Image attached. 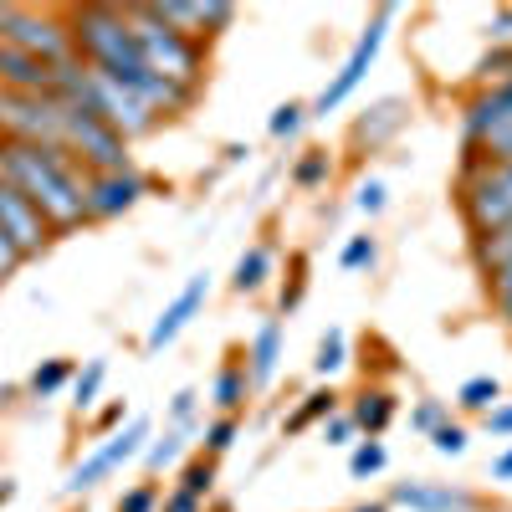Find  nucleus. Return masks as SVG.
I'll return each mask as SVG.
<instances>
[{
	"label": "nucleus",
	"instance_id": "nucleus-1",
	"mask_svg": "<svg viewBox=\"0 0 512 512\" xmlns=\"http://www.w3.org/2000/svg\"><path fill=\"white\" fill-rule=\"evenodd\" d=\"M0 180L16 185V190L41 210V216H47L52 231H72V226L88 221V210H82V185H88V169H82L67 149L0 139Z\"/></svg>",
	"mask_w": 512,
	"mask_h": 512
},
{
	"label": "nucleus",
	"instance_id": "nucleus-2",
	"mask_svg": "<svg viewBox=\"0 0 512 512\" xmlns=\"http://www.w3.org/2000/svg\"><path fill=\"white\" fill-rule=\"evenodd\" d=\"M67 31H72V57L108 77V82H123V88H144V52H139V36L128 26V11L123 6H72L67 11Z\"/></svg>",
	"mask_w": 512,
	"mask_h": 512
},
{
	"label": "nucleus",
	"instance_id": "nucleus-3",
	"mask_svg": "<svg viewBox=\"0 0 512 512\" xmlns=\"http://www.w3.org/2000/svg\"><path fill=\"white\" fill-rule=\"evenodd\" d=\"M128 11V26L139 36V52H144V67L164 82H175V88H190L200 93V77H205V47L180 31H169L164 21L149 16V6H123Z\"/></svg>",
	"mask_w": 512,
	"mask_h": 512
},
{
	"label": "nucleus",
	"instance_id": "nucleus-4",
	"mask_svg": "<svg viewBox=\"0 0 512 512\" xmlns=\"http://www.w3.org/2000/svg\"><path fill=\"white\" fill-rule=\"evenodd\" d=\"M0 47H16V52L41 57L52 67L77 62L67 11H36V6H16V0H0Z\"/></svg>",
	"mask_w": 512,
	"mask_h": 512
},
{
	"label": "nucleus",
	"instance_id": "nucleus-5",
	"mask_svg": "<svg viewBox=\"0 0 512 512\" xmlns=\"http://www.w3.org/2000/svg\"><path fill=\"white\" fill-rule=\"evenodd\" d=\"M456 200H461V221L472 236L507 226L512 221V164L466 169L461 185H456Z\"/></svg>",
	"mask_w": 512,
	"mask_h": 512
},
{
	"label": "nucleus",
	"instance_id": "nucleus-6",
	"mask_svg": "<svg viewBox=\"0 0 512 512\" xmlns=\"http://www.w3.org/2000/svg\"><path fill=\"white\" fill-rule=\"evenodd\" d=\"M62 149L88 169V175H113V169H134L128 164V139L113 134V128L98 113H77L67 108L62 118Z\"/></svg>",
	"mask_w": 512,
	"mask_h": 512
},
{
	"label": "nucleus",
	"instance_id": "nucleus-7",
	"mask_svg": "<svg viewBox=\"0 0 512 512\" xmlns=\"http://www.w3.org/2000/svg\"><path fill=\"white\" fill-rule=\"evenodd\" d=\"M390 21H395V11H390V6H379V11L369 16L364 36L354 41V52L344 57V67L333 72V82H328V88L313 98V108H308V113L328 118V113H338V108H344V103L354 98V88L364 82V72H369V67H374V57L384 52V36H390Z\"/></svg>",
	"mask_w": 512,
	"mask_h": 512
},
{
	"label": "nucleus",
	"instance_id": "nucleus-8",
	"mask_svg": "<svg viewBox=\"0 0 512 512\" xmlns=\"http://www.w3.org/2000/svg\"><path fill=\"white\" fill-rule=\"evenodd\" d=\"M62 118H67V103H57V98H31V93L0 88V139L62 149Z\"/></svg>",
	"mask_w": 512,
	"mask_h": 512
},
{
	"label": "nucleus",
	"instance_id": "nucleus-9",
	"mask_svg": "<svg viewBox=\"0 0 512 512\" xmlns=\"http://www.w3.org/2000/svg\"><path fill=\"white\" fill-rule=\"evenodd\" d=\"M149 441H154V420H149V415H134L118 436H108L93 456H82V461L72 466V472H67V492H72V497L93 492L103 477H113V472H118V466H128L134 456H144V446H149Z\"/></svg>",
	"mask_w": 512,
	"mask_h": 512
},
{
	"label": "nucleus",
	"instance_id": "nucleus-10",
	"mask_svg": "<svg viewBox=\"0 0 512 512\" xmlns=\"http://www.w3.org/2000/svg\"><path fill=\"white\" fill-rule=\"evenodd\" d=\"M149 16L164 21L169 31L200 41V47L210 36H221V31L236 26V6H231V0H159V6H149Z\"/></svg>",
	"mask_w": 512,
	"mask_h": 512
},
{
	"label": "nucleus",
	"instance_id": "nucleus-11",
	"mask_svg": "<svg viewBox=\"0 0 512 512\" xmlns=\"http://www.w3.org/2000/svg\"><path fill=\"white\" fill-rule=\"evenodd\" d=\"M149 195V180L139 169H113V175H88L82 185V210H88V221H118L128 216L139 200Z\"/></svg>",
	"mask_w": 512,
	"mask_h": 512
},
{
	"label": "nucleus",
	"instance_id": "nucleus-12",
	"mask_svg": "<svg viewBox=\"0 0 512 512\" xmlns=\"http://www.w3.org/2000/svg\"><path fill=\"white\" fill-rule=\"evenodd\" d=\"M0 231L11 236V246L26 256V262L47 251V246H52V236H57V231L47 226V216H41V210H36L16 185H6V180H0Z\"/></svg>",
	"mask_w": 512,
	"mask_h": 512
},
{
	"label": "nucleus",
	"instance_id": "nucleus-13",
	"mask_svg": "<svg viewBox=\"0 0 512 512\" xmlns=\"http://www.w3.org/2000/svg\"><path fill=\"white\" fill-rule=\"evenodd\" d=\"M205 297H210V272H195V277L180 287L175 303H169V308L149 323V333H144V349H149V354H164V349L175 344V338L195 323V313L205 308Z\"/></svg>",
	"mask_w": 512,
	"mask_h": 512
},
{
	"label": "nucleus",
	"instance_id": "nucleus-14",
	"mask_svg": "<svg viewBox=\"0 0 512 512\" xmlns=\"http://www.w3.org/2000/svg\"><path fill=\"white\" fill-rule=\"evenodd\" d=\"M390 507H410V512H477V492L451 487V482H395Z\"/></svg>",
	"mask_w": 512,
	"mask_h": 512
},
{
	"label": "nucleus",
	"instance_id": "nucleus-15",
	"mask_svg": "<svg viewBox=\"0 0 512 512\" xmlns=\"http://www.w3.org/2000/svg\"><path fill=\"white\" fill-rule=\"evenodd\" d=\"M0 88L31 93V98H57V67L41 57H26L16 47H0Z\"/></svg>",
	"mask_w": 512,
	"mask_h": 512
},
{
	"label": "nucleus",
	"instance_id": "nucleus-16",
	"mask_svg": "<svg viewBox=\"0 0 512 512\" xmlns=\"http://www.w3.org/2000/svg\"><path fill=\"white\" fill-rule=\"evenodd\" d=\"M282 364V318H262L251 333V349H246V374H251V390H267L277 379Z\"/></svg>",
	"mask_w": 512,
	"mask_h": 512
},
{
	"label": "nucleus",
	"instance_id": "nucleus-17",
	"mask_svg": "<svg viewBox=\"0 0 512 512\" xmlns=\"http://www.w3.org/2000/svg\"><path fill=\"white\" fill-rule=\"evenodd\" d=\"M349 415L359 425V441H379L384 431H390V420H395V395L379 390V384H364V390L349 400Z\"/></svg>",
	"mask_w": 512,
	"mask_h": 512
},
{
	"label": "nucleus",
	"instance_id": "nucleus-18",
	"mask_svg": "<svg viewBox=\"0 0 512 512\" xmlns=\"http://www.w3.org/2000/svg\"><path fill=\"white\" fill-rule=\"evenodd\" d=\"M497 118H512V77L492 82V88H477L461 103V134H477V128H487Z\"/></svg>",
	"mask_w": 512,
	"mask_h": 512
},
{
	"label": "nucleus",
	"instance_id": "nucleus-19",
	"mask_svg": "<svg viewBox=\"0 0 512 512\" xmlns=\"http://www.w3.org/2000/svg\"><path fill=\"white\" fill-rule=\"evenodd\" d=\"M482 164H512V118H497L477 134H466V169Z\"/></svg>",
	"mask_w": 512,
	"mask_h": 512
},
{
	"label": "nucleus",
	"instance_id": "nucleus-20",
	"mask_svg": "<svg viewBox=\"0 0 512 512\" xmlns=\"http://www.w3.org/2000/svg\"><path fill=\"white\" fill-rule=\"evenodd\" d=\"M251 395V374H246V354H231L221 369H216V384H210V405L221 415H236Z\"/></svg>",
	"mask_w": 512,
	"mask_h": 512
},
{
	"label": "nucleus",
	"instance_id": "nucleus-21",
	"mask_svg": "<svg viewBox=\"0 0 512 512\" xmlns=\"http://www.w3.org/2000/svg\"><path fill=\"white\" fill-rule=\"evenodd\" d=\"M190 441H195V425H164V436H154V441L144 446V466H149L154 477L169 472V466H180V461H185Z\"/></svg>",
	"mask_w": 512,
	"mask_h": 512
},
{
	"label": "nucleus",
	"instance_id": "nucleus-22",
	"mask_svg": "<svg viewBox=\"0 0 512 512\" xmlns=\"http://www.w3.org/2000/svg\"><path fill=\"white\" fill-rule=\"evenodd\" d=\"M338 410V395H333V384H328V390H308L303 400H297V410L282 420V431L287 436H303L308 431V425H323L328 415Z\"/></svg>",
	"mask_w": 512,
	"mask_h": 512
},
{
	"label": "nucleus",
	"instance_id": "nucleus-23",
	"mask_svg": "<svg viewBox=\"0 0 512 512\" xmlns=\"http://www.w3.org/2000/svg\"><path fill=\"white\" fill-rule=\"evenodd\" d=\"M267 277H272V246H246L241 256H236V272H231V287L236 292H262L267 287Z\"/></svg>",
	"mask_w": 512,
	"mask_h": 512
},
{
	"label": "nucleus",
	"instance_id": "nucleus-24",
	"mask_svg": "<svg viewBox=\"0 0 512 512\" xmlns=\"http://www.w3.org/2000/svg\"><path fill=\"white\" fill-rule=\"evenodd\" d=\"M77 379V364L72 359H47V364H36L31 369V379H26V395H36V400H52V395H62L67 384Z\"/></svg>",
	"mask_w": 512,
	"mask_h": 512
},
{
	"label": "nucleus",
	"instance_id": "nucleus-25",
	"mask_svg": "<svg viewBox=\"0 0 512 512\" xmlns=\"http://www.w3.org/2000/svg\"><path fill=\"white\" fill-rule=\"evenodd\" d=\"M472 256H477L482 277H487V272H497V267H507V262H512V221H507V226H497V231L472 236Z\"/></svg>",
	"mask_w": 512,
	"mask_h": 512
},
{
	"label": "nucleus",
	"instance_id": "nucleus-26",
	"mask_svg": "<svg viewBox=\"0 0 512 512\" xmlns=\"http://www.w3.org/2000/svg\"><path fill=\"white\" fill-rule=\"evenodd\" d=\"M492 405H502V384L492 374H472V379H461V390H456V410L466 415H487Z\"/></svg>",
	"mask_w": 512,
	"mask_h": 512
},
{
	"label": "nucleus",
	"instance_id": "nucleus-27",
	"mask_svg": "<svg viewBox=\"0 0 512 512\" xmlns=\"http://www.w3.org/2000/svg\"><path fill=\"white\" fill-rule=\"evenodd\" d=\"M400 123H405V103H400V98H384V103H379V108L354 128V134H359V139H369V144H379V139H390Z\"/></svg>",
	"mask_w": 512,
	"mask_h": 512
},
{
	"label": "nucleus",
	"instance_id": "nucleus-28",
	"mask_svg": "<svg viewBox=\"0 0 512 512\" xmlns=\"http://www.w3.org/2000/svg\"><path fill=\"white\" fill-rule=\"evenodd\" d=\"M103 379H108V364H103V359H88V364L77 369V379H72V410H77V415H88V410L98 405Z\"/></svg>",
	"mask_w": 512,
	"mask_h": 512
},
{
	"label": "nucleus",
	"instance_id": "nucleus-29",
	"mask_svg": "<svg viewBox=\"0 0 512 512\" xmlns=\"http://www.w3.org/2000/svg\"><path fill=\"white\" fill-rule=\"evenodd\" d=\"M349 364V338H344V328H328L323 338H318V354H313V374H323V379H333L338 369Z\"/></svg>",
	"mask_w": 512,
	"mask_h": 512
},
{
	"label": "nucleus",
	"instance_id": "nucleus-30",
	"mask_svg": "<svg viewBox=\"0 0 512 512\" xmlns=\"http://www.w3.org/2000/svg\"><path fill=\"white\" fill-rule=\"evenodd\" d=\"M328 175H333V154L328 149H308L303 159L292 164V185L297 190H318V185H328Z\"/></svg>",
	"mask_w": 512,
	"mask_h": 512
},
{
	"label": "nucleus",
	"instance_id": "nucleus-31",
	"mask_svg": "<svg viewBox=\"0 0 512 512\" xmlns=\"http://www.w3.org/2000/svg\"><path fill=\"white\" fill-rule=\"evenodd\" d=\"M175 487L205 502L210 492H216V461H210V456H190V461L180 466V482H175Z\"/></svg>",
	"mask_w": 512,
	"mask_h": 512
},
{
	"label": "nucleus",
	"instance_id": "nucleus-32",
	"mask_svg": "<svg viewBox=\"0 0 512 512\" xmlns=\"http://www.w3.org/2000/svg\"><path fill=\"white\" fill-rule=\"evenodd\" d=\"M236 436H241V420L236 415H216L205 425V441H200V456H210V461H221L231 446H236Z\"/></svg>",
	"mask_w": 512,
	"mask_h": 512
},
{
	"label": "nucleus",
	"instance_id": "nucleus-33",
	"mask_svg": "<svg viewBox=\"0 0 512 512\" xmlns=\"http://www.w3.org/2000/svg\"><path fill=\"white\" fill-rule=\"evenodd\" d=\"M384 466H390V451H384V441H354L349 451V477H379Z\"/></svg>",
	"mask_w": 512,
	"mask_h": 512
},
{
	"label": "nucleus",
	"instance_id": "nucleus-34",
	"mask_svg": "<svg viewBox=\"0 0 512 512\" xmlns=\"http://www.w3.org/2000/svg\"><path fill=\"white\" fill-rule=\"evenodd\" d=\"M487 297H492V313L502 318V328L512 333V262L487 272Z\"/></svg>",
	"mask_w": 512,
	"mask_h": 512
},
{
	"label": "nucleus",
	"instance_id": "nucleus-35",
	"mask_svg": "<svg viewBox=\"0 0 512 512\" xmlns=\"http://www.w3.org/2000/svg\"><path fill=\"white\" fill-rule=\"evenodd\" d=\"M374 256H379V246H374V236L364 231V236H349V241H344V251H338V267H344V272H364V267H374Z\"/></svg>",
	"mask_w": 512,
	"mask_h": 512
},
{
	"label": "nucleus",
	"instance_id": "nucleus-36",
	"mask_svg": "<svg viewBox=\"0 0 512 512\" xmlns=\"http://www.w3.org/2000/svg\"><path fill=\"white\" fill-rule=\"evenodd\" d=\"M303 118H308V103H282V108H272V118H267V134H272V139H292L297 128H303Z\"/></svg>",
	"mask_w": 512,
	"mask_h": 512
},
{
	"label": "nucleus",
	"instance_id": "nucleus-37",
	"mask_svg": "<svg viewBox=\"0 0 512 512\" xmlns=\"http://www.w3.org/2000/svg\"><path fill=\"white\" fill-rule=\"evenodd\" d=\"M323 441H328V446H354V441H359L354 415H349V410H333V415L323 420Z\"/></svg>",
	"mask_w": 512,
	"mask_h": 512
},
{
	"label": "nucleus",
	"instance_id": "nucleus-38",
	"mask_svg": "<svg viewBox=\"0 0 512 512\" xmlns=\"http://www.w3.org/2000/svg\"><path fill=\"white\" fill-rule=\"evenodd\" d=\"M384 205H390V190H384V180H364L359 190H354V210H359V216H379V210Z\"/></svg>",
	"mask_w": 512,
	"mask_h": 512
},
{
	"label": "nucleus",
	"instance_id": "nucleus-39",
	"mask_svg": "<svg viewBox=\"0 0 512 512\" xmlns=\"http://www.w3.org/2000/svg\"><path fill=\"white\" fill-rule=\"evenodd\" d=\"M466 441H472V436H466V425H456V420H446V425H436V431H431V446L441 456H466Z\"/></svg>",
	"mask_w": 512,
	"mask_h": 512
},
{
	"label": "nucleus",
	"instance_id": "nucleus-40",
	"mask_svg": "<svg viewBox=\"0 0 512 512\" xmlns=\"http://www.w3.org/2000/svg\"><path fill=\"white\" fill-rule=\"evenodd\" d=\"M451 420V410H446V400H420L415 410H410V425H415V431L420 436H431L436 431V425H446Z\"/></svg>",
	"mask_w": 512,
	"mask_h": 512
},
{
	"label": "nucleus",
	"instance_id": "nucleus-41",
	"mask_svg": "<svg viewBox=\"0 0 512 512\" xmlns=\"http://www.w3.org/2000/svg\"><path fill=\"white\" fill-rule=\"evenodd\" d=\"M118 512H159V487L154 482H139L118 497Z\"/></svg>",
	"mask_w": 512,
	"mask_h": 512
},
{
	"label": "nucleus",
	"instance_id": "nucleus-42",
	"mask_svg": "<svg viewBox=\"0 0 512 512\" xmlns=\"http://www.w3.org/2000/svg\"><path fill=\"white\" fill-rule=\"evenodd\" d=\"M195 400H200V390H190V384H185V390L169 400V425H195Z\"/></svg>",
	"mask_w": 512,
	"mask_h": 512
},
{
	"label": "nucleus",
	"instance_id": "nucleus-43",
	"mask_svg": "<svg viewBox=\"0 0 512 512\" xmlns=\"http://www.w3.org/2000/svg\"><path fill=\"white\" fill-rule=\"evenodd\" d=\"M21 267H26V256L11 246V236H6V231H0V287H6V282H11Z\"/></svg>",
	"mask_w": 512,
	"mask_h": 512
},
{
	"label": "nucleus",
	"instance_id": "nucleus-44",
	"mask_svg": "<svg viewBox=\"0 0 512 512\" xmlns=\"http://www.w3.org/2000/svg\"><path fill=\"white\" fill-rule=\"evenodd\" d=\"M159 512H205V502L190 497V492H180V487H169L164 502H159Z\"/></svg>",
	"mask_w": 512,
	"mask_h": 512
},
{
	"label": "nucleus",
	"instance_id": "nucleus-45",
	"mask_svg": "<svg viewBox=\"0 0 512 512\" xmlns=\"http://www.w3.org/2000/svg\"><path fill=\"white\" fill-rule=\"evenodd\" d=\"M482 425L492 436H512V400H502V405H492L487 415H482Z\"/></svg>",
	"mask_w": 512,
	"mask_h": 512
},
{
	"label": "nucleus",
	"instance_id": "nucleus-46",
	"mask_svg": "<svg viewBox=\"0 0 512 512\" xmlns=\"http://www.w3.org/2000/svg\"><path fill=\"white\" fill-rule=\"evenodd\" d=\"M487 36H492V47H512V6H502V11L487 21Z\"/></svg>",
	"mask_w": 512,
	"mask_h": 512
},
{
	"label": "nucleus",
	"instance_id": "nucleus-47",
	"mask_svg": "<svg viewBox=\"0 0 512 512\" xmlns=\"http://www.w3.org/2000/svg\"><path fill=\"white\" fill-rule=\"evenodd\" d=\"M303 292H308V282H303V267H297V277H292V287H282V313H292L297 303H303Z\"/></svg>",
	"mask_w": 512,
	"mask_h": 512
},
{
	"label": "nucleus",
	"instance_id": "nucleus-48",
	"mask_svg": "<svg viewBox=\"0 0 512 512\" xmlns=\"http://www.w3.org/2000/svg\"><path fill=\"white\" fill-rule=\"evenodd\" d=\"M492 482H512V446L492 461Z\"/></svg>",
	"mask_w": 512,
	"mask_h": 512
},
{
	"label": "nucleus",
	"instance_id": "nucleus-49",
	"mask_svg": "<svg viewBox=\"0 0 512 512\" xmlns=\"http://www.w3.org/2000/svg\"><path fill=\"white\" fill-rule=\"evenodd\" d=\"M118 420H128V405H108V410L98 415V425H118Z\"/></svg>",
	"mask_w": 512,
	"mask_h": 512
},
{
	"label": "nucleus",
	"instance_id": "nucleus-50",
	"mask_svg": "<svg viewBox=\"0 0 512 512\" xmlns=\"http://www.w3.org/2000/svg\"><path fill=\"white\" fill-rule=\"evenodd\" d=\"M11 400H16V384H0V410H6Z\"/></svg>",
	"mask_w": 512,
	"mask_h": 512
},
{
	"label": "nucleus",
	"instance_id": "nucleus-51",
	"mask_svg": "<svg viewBox=\"0 0 512 512\" xmlns=\"http://www.w3.org/2000/svg\"><path fill=\"white\" fill-rule=\"evenodd\" d=\"M354 512H390V502H359Z\"/></svg>",
	"mask_w": 512,
	"mask_h": 512
}]
</instances>
